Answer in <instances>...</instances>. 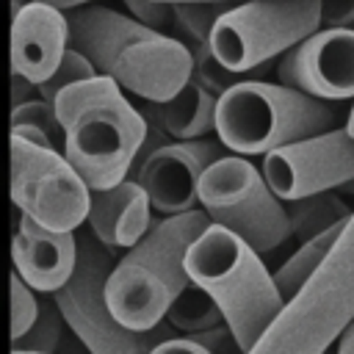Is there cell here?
Here are the masks:
<instances>
[{
  "label": "cell",
  "instance_id": "17",
  "mask_svg": "<svg viewBox=\"0 0 354 354\" xmlns=\"http://www.w3.org/2000/svg\"><path fill=\"white\" fill-rule=\"evenodd\" d=\"M216 94L207 91L194 77L169 100L149 105L155 124L171 141H194L213 133L216 124Z\"/></svg>",
  "mask_w": 354,
  "mask_h": 354
},
{
  "label": "cell",
  "instance_id": "21",
  "mask_svg": "<svg viewBox=\"0 0 354 354\" xmlns=\"http://www.w3.org/2000/svg\"><path fill=\"white\" fill-rule=\"evenodd\" d=\"M171 329L183 332L185 337H194V335H202V332H210L216 326L224 324L218 307L213 304V299L199 290L196 285H185V290L171 301L166 318H163Z\"/></svg>",
  "mask_w": 354,
  "mask_h": 354
},
{
  "label": "cell",
  "instance_id": "15",
  "mask_svg": "<svg viewBox=\"0 0 354 354\" xmlns=\"http://www.w3.org/2000/svg\"><path fill=\"white\" fill-rule=\"evenodd\" d=\"M11 263H14V274L28 288H33L36 293H55L69 282L75 271L77 235L53 232L19 216L11 241Z\"/></svg>",
  "mask_w": 354,
  "mask_h": 354
},
{
  "label": "cell",
  "instance_id": "19",
  "mask_svg": "<svg viewBox=\"0 0 354 354\" xmlns=\"http://www.w3.org/2000/svg\"><path fill=\"white\" fill-rule=\"evenodd\" d=\"M348 218H351V216H348ZM343 227H346V221L337 224V227H332V230H326V232H321V235H315V238H310V241H301L299 249L271 274V277H274V285H277V290H279V296H282L285 301H288L290 296H296V293L304 288V282L321 268V263H324L326 254L332 252L335 241L340 238Z\"/></svg>",
  "mask_w": 354,
  "mask_h": 354
},
{
  "label": "cell",
  "instance_id": "18",
  "mask_svg": "<svg viewBox=\"0 0 354 354\" xmlns=\"http://www.w3.org/2000/svg\"><path fill=\"white\" fill-rule=\"evenodd\" d=\"M285 213H288L290 235H296L299 241H310V238L348 221V216L354 210L346 205V199L326 191V194H313V196H301V199L288 202Z\"/></svg>",
  "mask_w": 354,
  "mask_h": 354
},
{
  "label": "cell",
  "instance_id": "32",
  "mask_svg": "<svg viewBox=\"0 0 354 354\" xmlns=\"http://www.w3.org/2000/svg\"><path fill=\"white\" fill-rule=\"evenodd\" d=\"M337 354H354V321L343 329V335L337 337Z\"/></svg>",
  "mask_w": 354,
  "mask_h": 354
},
{
  "label": "cell",
  "instance_id": "16",
  "mask_svg": "<svg viewBox=\"0 0 354 354\" xmlns=\"http://www.w3.org/2000/svg\"><path fill=\"white\" fill-rule=\"evenodd\" d=\"M152 221V205L136 180L127 177L113 188L91 191L86 224L102 246L130 249L147 235Z\"/></svg>",
  "mask_w": 354,
  "mask_h": 354
},
{
  "label": "cell",
  "instance_id": "23",
  "mask_svg": "<svg viewBox=\"0 0 354 354\" xmlns=\"http://www.w3.org/2000/svg\"><path fill=\"white\" fill-rule=\"evenodd\" d=\"M91 77H97V69L88 64V58L83 55V53H77V50H66L64 53V58H61V64H58V69L53 72V77L50 80H44L41 86H36V91H39V100H44V102H50L53 105V100L58 97V91H64L66 86H75V83H83V80H91Z\"/></svg>",
  "mask_w": 354,
  "mask_h": 354
},
{
  "label": "cell",
  "instance_id": "5",
  "mask_svg": "<svg viewBox=\"0 0 354 354\" xmlns=\"http://www.w3.org/2000/svg\"><path fill=\"white\" fill-rule=\"evenodd\" d=\"M354 321V213L321 268L290 296L246 354H326Z\"/></svg>",
  "mask_w": 354,
  "mask_h": 354
},
{
  "label": "cell",
  "instance_id": "35",
  "mask_svg": "<svg viewBox=\"0 0 354 354\" xmlns=\"http://www.w3.org/2000/svg\"><path fill=\"white\" fill-rule=\"evenodd\" d=\"M11 354H28V351H11Z\"/></svg>",
  "mask_w": 354,
  "mask_h": 354
},
{
  "label": "cell",
  "instance_id": "2",
  "mask_svg": "<svg viewBox=\"0 0 354 354\" xmlns=\"http://www.w3.org/2000/svg\"><path fill=\"white\" fill-rule=\"evenodd\" d=\"M61 127V155L88 191L127 180L147 138V119L111 77L66 86L53 100Z\"/></svg>",
  "mask_w": 354,
  "mask_h": 354
},
{
  "label": "cell",
  "instance_id": "25",
  "mask_svg": "<svg viewBox=\"0 0 354 354\" xmlns=\"http://www.w3.org/2000/svg\"><path fill=\"white\" fill-rule=\"evenodd\" d=\"M17 124L36 127V130L47 133L61 147V127H58V119H55V111L50 102L36 97V100H28L22 105H14L11 108V127H17Z\"/></svg>",
  "mask_w": 354,
  "mask_h": 354
},
{
  "label": "cell",
  "instance_id": "11",
  "mask_svg": "<svg viewBox=\"0 0 354 354\" xmlns=\"http://www.w3.org/2000/svg\"><path fill=\"white\" fill-rule=\"evenodd\" d=\"M263 180L277 199L293 202L343 188L354 180V138L346 127L285 144L263 155Z\"/></svg>",
  "mask_w": 354,
  "mask_h": 354
},
{
  "label": "cell",
  "instance_id": "3",
  "mask_svg": "<svg viewBox=\"0 0 354 354\" xmlns=\"http://www.w3.org/2000/svg\"><path fill=\"white\" fill-rule=\"evenodd\" d=\"M207 224L210 218L202 207L163 216L113 263L105 282V301L124 329L147 332L166 318L171 301L188 285L185 254Z\"/></svg>",
  "mask_w": 354,
  "mask_h": 354
},
{
  "label": "cell",
  "instance_id": "10",
  "mask_svg": "<svg viewBox=\"0 0 354 354\" xmlns=\"http://www.w3.org/2000/svg\"><path fill=\"white\" fill-rule=\"evenodd\" d=\"M8 163L11 202L25 218L53 232H77L86 224L91 191L58 149L11 136Z\"/></svg>",
  "mask_w": 354,
  "mask_h": 354
},
{
  "label": "cell",
  "instance_id": "29",
  "mask_svg": "<svg viewBox=\"0 0 354 354\" xmlns=\"http://www.w3.org/2000/svg\"><path fill=\"white\" fill-rule=\"evenodd\" d=\"M11 136H19V138H25V141H30V144H36V147H47V149H58V152H61V147H58L47 133H41V130H36V127L17 124V127H11Z\"/></svg>",
  "mask_w": 354,
  "mask_h": 354
},
{
  "label": "cell",
  "instance_id": "22",
  "mask_svg": "<svg viewBox=\"0 0 354 354\" xmlns=\"http://www.w3.org/2000/svg\"><path fill=\"white\" fill-rule=\"evenodd\" d=\"M64 340V315L55 307L53 299H41L39 315L33 326L19 337L11 340V351H28V354H55V348Z\"/></svg>",
  "mask_w": 354,
  "mask_h": 354
},
{
  "label": "cell",
  "instance_id": "9",
  "mask_svg": "<svg viewBox=\"0 0 354 354\" xmlns=\"http://www.w3.org/2000/svg\"><path fill=\"white\" fill-rule=\"evenodd\" d=\"M321 28V0H252L230 6L210 30L213 58L232 75L252 72Z\"/></svg>",
  "mask_w": 354,
  "mask_h": 354
},
{
  "label": "cell",
  "instance_id": "31",
  "mask_svg": "<svg viewBox=\"0 0 354 354\" xmlns=\"http://www.w3.org/2000/svg\"><path fill=\"white\" fill-rule=\"evenodd\" d=\"M30 3H44V6H53L58 11H75V8H83V6H91L94 0H30Z\"/></svg>",
  "mask_w": 354,
  "mask_h": 354
},
{
  "label": "cell",
  "instance_id": "7",
  "mask_svg": "<svg viewBox=\"0 0 354 354\" xmlns=\"http://www.w3.org/2000/svg\"><path fill=\"white\" fill-rule=\"evenodd\" d=\"M113 268V249L102 246L91 232L77 238V263L69 282L53 293L64 324L75 332L88 354H149L160 340L171 337V326L160 321L155 329H124L108 301L105 282Z\"/></svg>",
  "mask_w": 354,
  "mask_h": 354
},
{
  "label": "cell",
  "instance_id": "34",
  "mask_svg": "<svg viewBox=\"0 0 354 354\" xmlns=\"http://www.w3.org/2000/svg\"><path fill=\"white\" fill-rule=\"evenodd\" d=\"M346 133L354 138V102H351V111H348V119H346Z\"/></svg>",
  "mask_w": 354,
  "mask_h": 354
},
{
  "label": "cell",
  "instance_id": "12",
  "mask_svg": "<svg viewBox=\"0 0 354 354\" xmlns=\"http://www.w3.org/2000/svg\"><path fill=\"white\" fill-rule=\"evenodd\" d=\"M277 77L321 102L354 100V28H318L279 58Z\"/></svg>",
  "mask_w": 354,
  "mask_h": 354
},
{
  "label": "cell",
  "instance_id": "8",
  "mask_svg": "<svg viewBox=\"0 0 354 354\" xmlns=\"http://www.w3.org/2000/svg\"><path fill=\"white\" fill-rule=\"evenodd\" d=\"M196 202L210 224L249 243L257 254L279 249L290 238L285 202L274 196L263 171L241 155H221L199 177Z\"/></svg>",
  "mask_w": 354,
  "mask_h": 354
},
{
  "label": "cell",
  "instance_id": "24",
  "mask_svg": "<svg viewBox=\"0 0 354 354\" xmlns=\"http://www.w3.org/2000/svg\"><path fill=\"white\" fill-rule=\"evenodd\" d=\"M8 299H11V340H19L33 326L39 307H41V299L14 271L8 277Z\"/></svg>",
  "mask_w": 354,
  "mask_h": 354
},
{
  "label": "cell",
  "instance_id": "13",
  "mask_svg": "<svg viewBox=\"0 0 354 354\" xmlns=\"http://www.w3.org/2000/svg\"><path fill=\"white\" fill-rule=\"evenodd\" d=\"M221 155L218 141H166L133 163V180L144 188L152 210L180 216L196 207L199 177Z\"/></svg>",
  "mask_w": 354,
  "mask_h": 354
},
{
  "label": "cell",
  "instance_id": "26",
  "mask_svg": "<svg viewBox=\"0 0 354 354\" xmlns=\"http://www.w3.org/2000/svg\"><path fill=\"white\" fill-rule=\"evenodd\" d=\"M122 3L130 11L127 17H133L136 22H141L147 28H155V30L171 36L174 14H171V6L169 3H158V0H122Z\"/></svg>",
  "mask_w": 354,
  "mask_h": 354
},
{
  "label": "cell",
  "instance_id": "1",
  "mask_svg": "<svg viewBox=\"0 0 354 354\" xmlns=\"http://www.w3.org/2000/svg\"><path fill=\"white\" fill-rule=\"evenodd\" d=\"M66 25L69 47L83 53L97 75L149 105L174 97L194 75V58L174 36L108 6L91 3L66 11Z\"/></svg>",
  "mask_w": 354,
  "mask_h": 354
},
{
  "label": "cell",
  "instance_id": "20",
  "mask_svg": "<svg viewBox=\"0 0 354 354\" xmlns=\"http://www.w3.org/2000/svg\"><path fill=\"white\" fill-rule=\"evenodd\" d=\"M227 8V3H174L171 36L191 53V58H202L210 53V30Z\"/></svg>",
  "mask_w": 354,
  "mask_h": 354
},
{
  "label": "cell",
  "instance_id": "4",
  "mask_svg": "<svg viewBox=\"0 0 354 354\" xmlns=\"http://www.w3.org/2000/svg\"><path fill=\"white\" fill-rule=\"evenodd\" d=\"M185 274L191 285L213 299L241 354L254 346L260 332L285 304L263 257L218 224H207L191 243Z\"/></svg>",
  "mask_w": 354,
  "mask_h": 354
},
{
  "label": "cell",
  "instance_id": "30",
  "mask_svg": "<svg viewBox=\"0 0 354 354\" xmlns=\"http://www.w3.org/2000/svg\"><path fill=\"white\" fill-rule=\"evenodd\" d=\"M36 97H39V91H36L33 83H28L25 77L11 75V100H14V105H22V102L36 100Z\"/></svg>",
  "mask_w": 354,
  "mask_h": 354
},
{
  "label": "cell",
  "instance_id": "33",
  "mask_svg": "<svg viewBox=\"0 0 354 354\" xmlns=\"http://www.w3.org/2000/svg\"><path fill=\"white\" fill-rule=\"evenodd\" d=\"M158 3H227V6H238V3H252V0H158Z\"/></svg>",
  "mask_w": 354,
  "mask_h": 354
},
{
  "label": "cell",
  "instance_id": "6",
  "mask_svg": "<svg viewBox=\"0 0 354 354\" xmlns=\"http://www.w3.org/2000/svg\"><path fill=\"white\" fill-rule=\"evenodd\" d=\"M335 108L268 80H238L216 100L213 133L232 155H268L335 127Z\"/></svg>",
  "mask_w": 354,
  "mask_h": 354
},
{
  "label": "cell",
  "instance_id": "28",
  "mask_svg": "<svg viewBox=\"0 0 354 354\" xmlns=\"http://www.w3.org/2000/svg\"><path fill=\"white\" fill-rule=\"evenodd\" d=\"M149 354H213L207 346H202L196 337H177V335H171V337H166V340H160Z\"/></svg>",
  "mask_w": 354,
  "mask_h": 354
},
{
  "label": "cell",
  "instance_id": "27",
  "mask_svg": "<svg viewBox=\"0 0 354 354\" xmlns=\"http://www.w3.org/2000/svg\"><path fill=\"white\" fill-rule=\"evenodd\" d=\"M354 0H321V28H351Z\"/></svg>",
  "mask_w": 354,
  "mask_h": 354
},
{
  "label": "cell",
  "instance_id": "14",
  "mask_svg": "<svg viewBox=\"0 0 354 354\" xmlns=\"http://www.w3.org/2000/svg\"><path fill=\"white\" fill-rule=\"evenodd\" d=\"M69 50V25L66 14L44 6L25 3L11 14V75L25 77L33 86H41L58 69L64 53Z\"/></svg>",
  "mask_w": 354,
  "mask_h": 354
}]
</instances>
